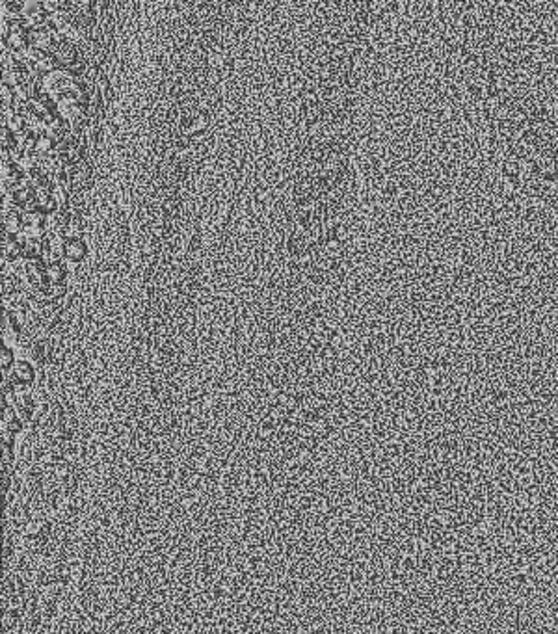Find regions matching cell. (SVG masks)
Wrapping results in <instances>:
<instances>
[{
    "label": "cell",
    "mask_w": 558,
    "mask_h": 634,
    "mask_svg": "<svg viewBox=\"0 0 558 634\" xmlns=\"http://www.w3.org/2000/svg\"><path fill=\"white\" fill-rule=\"evenodd\" d=\"M32 354H34V357H36L38 361H45V348H43L41 344H36V346H34Z\"/></svg>",
    "instance_id": "cell-14"
},
{
    "label": "cell",
    "mask_w": 558,
    "mask_h": 634,
    "mask_svg": "<svg viewBox=\"0 0 558 634\" xmlns=\"http://www.w3.org/2000/svg\"><path fill=\"white\" fill-rule=\"evenodd\" d=\"M2 333L4 337H17L19 335V326L15 322V318L12 315H8L4 311V317H2Z\"/></svg>",
    "instance_id": "cell-9"
},
{
    "label": "cell",
    "mask_w": 558,
    "mask_h": 634,
    "mask_svg": "<svg viewBox=\"0 0 558 634\" xmlns=\"http://www.w3.org/2000/svg\"><path fill=\"white\" fill-rule=\"evenodd\" d=\"M2 423H4V430L12 432V434H19L23 430V421L19 419V415L14 410L2 411Z\"/></svg>",
    "instance_id": "cell-7"
},
{
    "label": "cell",
    "mask_w": 558,
    "mask_h": 634,
    "mask_svg": "<svg viewBox=\"0 0 558 634\" xmlns=\"http://www.w3.org/2000/svg\"><path fill=\"white\" fill-rule=\"evenodd\" d=\"M2 253L6 261H15L23 253V244L15 238V235L2 231Z\"/></svg>",
    "instance_id": "cell-4"
},
{
    "label": "cell",
    "mask_w": 558,
    "mask_h": 634,
    "mask_svg": "<svg viewBox=\"0 0 558 634\" xmlns=\"http://www.w3.org/2000/svg\"><path fill=\"white\" fill-rule=\"evenodd\" d=\"M36 378V372L34 367L27 363V361H17L14 365V372H12V380L17 385H30Z\"/></svg>",
    "instance_id": "cell-6"
},
{
    "label": "cell",
    "mask_w": 558,
    "mask_h": 634,
    "mask_svg": "<svg viewBox=\"0 0 558 634\" xmlns=\"http://www.w3.org/2000/svg\"><path fill=\"white\" fill-rule=\"evenodd\" d=\"M2 136H4V142H2V144H4V149H12V147L15 146L14 134H12V131L4 127V133H2Z\"/></svg>",
    "instance_id": "cell-13"
},
{
    "label": "cell",
    "mask_w": 558,
    "mask_h": 634,
    "mask_svg": "<svg viewBox=\"0 0 558 634\" xmlns=\"http://www.w3.org/2000/svg\"><path fill=\"white\" fill-rule=\"evenodd\" d=\"M28 56L49 73L58 71L77 77L84 69L79 47L54 28H38V34H34V41L28 49Z\"/></svg>",
    "instance_id": "cell-2"
},
{
    "label": "cell",
    "mask_w": 558,
    "mask_h": 634,
    "mask_svg": "<svg viewBox=\"0 0 558 634\" xmlns=\"http://www.w3.org/2000/svg\"><path fill=\"white\" fill-rule=\"evenodd\" d=\"M27 278L36 289L45 291L49 287V279H47V266L43 263L41 257H32L27 263Z\"/></svg>",
    "instance_id": "cell-3"
},
{
    "label": "cell",
    "mask_w": 558,
    "mask_h": 634,
    "mask_svg": "<svg viewBox=\"0 0 558 634\" xmlns=\"http://www.w3.org/2000/svg\"><path fill=\"white\" fill-rule=\"evenodd\" d=\"M0 365H2V370L6 372V370L12 369L15 365L14 361V352H12V348L8 346V344H2V350H0Z\"/></svg>",
    "instance_id": "cell-10"
},
{
    "label": "cell",
    "mask_w": 558,
    "mask_h": 634,
    "mask_svg": "<svg viewBox=\"0 0 558 634\" xmlns=\"http://www.w3.org/2000/svg\"><path fill=\"white\" fill-rule=\"evenodd\" d=\"M86 253H88V248H86V244L82 242V238H69L66 242V246H64V255H66L71 263L84 261V259H86Z\"/></svg>",
    "instance_id": "cell-5"
},
{
    "label": "cell",
    "mask_w": 558,
    "mask_h": 634,
    "mask_svg": "<svg viewBox=\"0 0 558 634\" xmlns=\"http://www.w3.org/2000/svg\"><path fill=\"white\" fill-rule=\"evenodd\" d=\"M2 6H4V10L8 8L10 14H19L25 8V0H2Z\"/></svg>",
    "instance_id": "cell-12"
},
{
    "label": "cell",
    "mask_w": 558,
    "mask_h": 634,
    "mask_svg": "<svg viewBox=\"0 0 558 634\" xmlns=\"http://www.w3.org/2000/svg\"><path fill=\"white\" fill-rule=\"evenodd\" d=\"M66 278V266L62 265V263L51 261V263L47 265V279H49V283H64Z\"/></svg>",
    "instance_id": "cell-8"
},
{
    "label": "cell",
    "mask_w": 558,
    "mask_h": 634,
    "mask_svg": "<svg viewBox=\"0 0 558 634\" xmlns=\"http://www.w3.org/2000/svg\"><path fill=\"white\" fill-rule=\"evenodd\" d=\"M460 105L506 207L558 246V73L488 27L473 28Z\"/></svg>",
    "instance_id": "cell-1"
},
{
    "label": "cell",
    "mask_w": 558,
    "mask_h": 634,
    "mask_svg": "<svg viewBox=\"0 0 558 634\" xmlns=\"http://www.w3.org/2000/svg\"><path fill=\"white\" fill-rule=\"evenodd\" d=\"M43 292H45L49 298H53V300H60V298L66 296L67 287L64 283H49V287Z\"/></svg>",
    "instance_id": "cell-11"
}]
</instances>
